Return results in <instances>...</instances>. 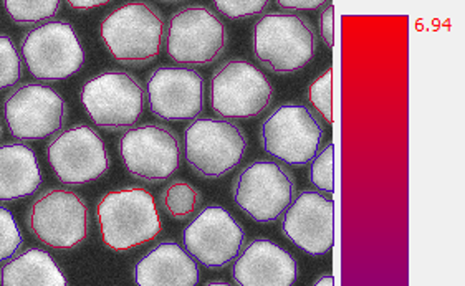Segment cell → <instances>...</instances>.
Instances as JSON below:
<instances>
[{"mask_svg":"<svg viewBox=\"0 0 465 286\" xmlns=\"http://www.w3.org/2000/svg\"><path fill=\"white\" fill-rule=\"evenodd\" d=\"M144 88L126 72L96 74L82 90V103L98 128L122 131L133 128L144 110Z\"/></svg>","mask_w":465,"mask_h":286,"instance_id":"cell-6","label":"cell"},{"mask_svg":"<svg viewBox=\"0 0 465 286\" xmlns=\"http://www.w3.org/2000/svg\"><path fill=\"white\" fill-rule=\"evenodd\" d=\"M90 213L84 199L68 189H50L30 205L27 225L37 241L55 250H70L88 235Z\"/></svg>","mask_w":465,"mask_h":286,"instance_id":"cell-7","label":"cell"},{"mask_svg":"<svg viewBox=\"0 0 465 286\" xmlns=\"http://www.w3.org/2000/svg\"><path fill=\"white\" fill-rule=\"evenodd\" d=\"M28 72L42 82H60L84 66V46L66 22H47L30 30L20 42Z\"/></svg>","mask_w":465,"mask_h":286,"instance_id":"cell-8","label":"cell"},{"mask_svg":"<svg viewBox=\"0 0 465 286\" xmlns=\"http://www.w3.org/2000/svg\"><path fill=\"white\" fill-rule=\"evenodd\" d=\"M331 78H333V72L326 70L325 74L317 78L308 88V100L312 103V106L328 123L333 121V114H331Z\"/></svg>","mask_w":465,"mask_h":286,"instance_id":"cell-27","label":"cell"},{"mask_svg":"<svg viewBox=\"0 0 465 286\" xmlns=\"http://www.w3.org/2000/svg\"><path fill=\"white\" fill-rule=\"evenodd\" d=\"M120 154L131 176L161 182L181 166V143L174 131L159 124H143L120 139Z\"/></svg>","mask_w":465,"mask_h":286,"instance_id":"cell-14","label":"cell"},{"mask_svg":"<svg viewBox=\"0 0 465 286\" xmlns=\"http://www.w3.org/2000/svg\"><path fill=\"white\" fill-rule=\"evenodd\" d=\"M10 17L20 25H32L52 20L58 14L60 2L56 0H7L4 2Z\"/></svg>","mask_w":465,"mask_h":286,"instance_id":"cell-23","label":"cell"},{"mask_svg":"<svg viewBox=\"0 0 465 286\" xmlns=\"http://www.w3.org/2000/svg\"><path fill=\"white\" fill-rule=\"evenodd\" d=\"M47 157L60 182L84 185L98 181L110 169V154L100 134L76 124L60 131L47 146Z\"/></svg>","mask_w":465,"mask_h":286,"instance_id":"cell-12","label":"cell"},{"mask_svg":"<svg viewBox=\"0 0 465 286\" xmlns=\"http://www.w3.org/2000/svg\"><path fill=\"white\" fill-rule=\"evenodd\" d=\"M333 144H326L325 149L312 161L310 181L326 194H333Z\"/></svg>","mask_w":465,"mask_h":286,"instance_id":"cell-26","label":"cell"},{"mask_svg":"<svg viewBox=\"0 0 465 286\" xmlns=\"http://www.w3.org/2000/svg\"><path fill=\"white\" fill-rule=\"evenodd\" d=\"M320 34L328 48H333V4L328 5L320 17Z\"/></svg>","mask_w":465,"mask_h":286,"instance_id":"cell-29","label":"cell"},{"mask_svg":"<svg viewBox=\"0 0 465 286\" xmlns=\"http://www.w3.org/2000/svg\"><path fill=\"white\" fill-rule=\"evenodd\" d=\"M273 98L269 78L245 60L223 64L211 82V104L225 120H251L261 116Z\"/></svg>","mask_w":465,"mask_h":286,"instance_id":"cell-9","label":"cell"},{"mask_svg":"<svg viewBox=\"0 0 465 286\" xmlns=\"http://www.w3.org/2000/svg\"><path fill=\"white\" fill-rule=\"evenodd\" d=\"M245 242L242 225L219 205L205 207L183 232L186 251L207 268L227 267Z\"/></svg>","mask_w":465,"mask_h":286,"instance_id":"cell-15","label":"cell"},{"mask_svg":"<svg viewBox=\"0 0 465 286\" xmlns=\"http://www.w3.org/2000/svg\"><path fill=\"white\" fill-rule=\"evenodd\" d=\"M323 136L317 114L303 104H283L262 123V148L289 166L310 164L322 148Z\"/></svg>","mask_w":465,"mask_h":286,"instance_id":"cell-4","label":"cell"},{"mask_svg":"<svg viewBox=\"0 0 465 286\" xmlns=\"http://www.w3.org/2000/svg\"><path fill=\"white\" fill-rule=\"evenodd\" d=\"M207 286H231L229 283H223V281H213V283H209Z\"/></svg>","mask_w":465,"mask_h":286,"instance_id":"cell-33","label":"cell"},{"mask_svg":"<svg viewBox=\"0 0 465 286\" xmlns=\"http://www.w3.org/2000/svg\"><path fill=\"white\" fill-rule=\"evenodd\" d=\"M44 182L37 156L25 144L0 146V202L34 195Z\"/></svg>","mask_w":465,"mask_h":286,"instance_id":"cell-20","label":"cell"},{"mask_svg":"<svg viewBox=\"0 0 465 286\" xmlns=\"http://www.w3.org/2000/svg\"><path fill=\"white\" fill-rule=\"evenodd\" d=\"M184 149L187 164L196 174L219 179L242 163L247 136L231 121L203 118L187 126Z\"/></svg>","mask_w":465,"mask_h":286,"instance_id":"cell-5","label":"cell"},{"mask_svg":"<svg viewBox=\"0 0 465 286\" xmlns=\"http://www.w3.org/2000/svg\"><path fill=\"white\" fill-rule=\"evenodd\" d=\"M282 232L308 255H325L333 247V201L317 191L302 192L283 215Z\"/></svg>","mask_w":465,"mask_h":286,"instance_id":"cell-17","label":"cell"},{"mask_svg":"<svg viewBox=\"0 0 465 286\" xmlns=\"http://www.w3.org/2000/svg\"><path fill=\"white\" fill-rule=\"evenodd\" d=\"M233 201L259 223L279 221L295 194V179L272 161H255L243 167L233 182Z\"/></svg>","mask_w":465,"mask_h":286,"instance_id":"cell-10","label":"cell"},{"mask_svg":"<svg viewBox=\"0 0 465 286\" xmlns=\"http://www.w3.org/2000/svg\"><path fill=\"white\" fill-rule=\"evenodd\" d=\"M252 45L255 58L270 72L295 74L317 54V32L295 14H269L257 20Z\"/></svg>","mask_w":465,"mask_h":286,"instance_id":"cell-2","label":"cell"},{"mask_svg":"<svg viewBox=\"0 0 465 286\" xmlns=\"http://www.w3.org/2000/svg\"><path fill=\"white\" fill-rule=\"evenodd\" d=\"M24 243L19 225L10 211L0 207V263L19 251Z\"/></svg>","mask_w":465,"mask_h":286,"instance_id":"cell-25","label":"cell"},{"mask_svg":"<svg viewBox=\"0 0 465 286\" xmlns=\"http://www.w3.org/2000/svg\"><path fill=\"white\" fill-rule=\"evenodd\" d=\"M22 78V60L15 44L7 35H0V92L12 88Z\"/></svg>","mask_w":465,"mask_h":286,"instance_id":"cell-24","label":"cell"},{"mask_svg":"<svg viewBox=\"0 0 465 286\" xmlns=\"http://www.w3.org/2000/svg\"><path fill=\"white\" fill-rule=\"evenodd\" d=\"M279 5L280 7H285V9L317 10L318 7L323 5V2L322 0H292V2L280 0Z\"/></svg>","mask_w":465,"mask_h":286,"instance_id":"cell-30","label":"cell"},{"mask_svg":"<svg viewBox=\"0 0 465 286\" xmlns=\"http://www.w3.org/2000/svg\"><path fill=\"white\" fill-rule=\"evenodd\" d=\"M148 102L159 120H194L204 110V78L189 68L161 66L149 76Z\"/></svg>","mask_w":465,"mask_h":286,"instance_id":"cell-16","label":"cell"},{"mask_svg":"<svg viewBox=\"0 0 465 286\" xmlns=\"http://www.w3.org/2000/svg\"><path fill=\"white\" fill-rule=\"evenodd\" d=\"M214 5L227 19L242 20L263 12L267 9L269 2H265V0H217L214 2Z\"/></svg>","mask_w":465,"mask_h":286,"instance_id":"cell-28","label":"cell"},{"mask_svg":"<svg viewBox=\"0 0 465 286\" xmlns=\"http://www.w3.org/2000/svg\"><path fill=\"white\" fill-rule=\"evenodd\" d=\"M313 286H335V280H333L331 275H323V277L315 281V285Z\"/></svg>","mask_w":465,"mask_h":286,"instance_id":"cell-32","label":"cell"},{"mask_svg":"<svg viewBox=\"0 0 465 286\" xmlns=\"http://www.w3.org/2000/svg\"><path fill=\"white\" fill-rule=\"evenodd\" d=\"M227 30L213 10L191 7L179 10L166 27V48L179 65L205 66L223 55Z\"/></svg>","mask_w":465,"mask_h":286,"instance_id":"cell-11","label":"cell"},{"mask_svg":"<svg viewBox=\"0 0 465 286\" xmlns=\"http://www.w3.org/2000/svg\"><path fill=\"white\" fill-rule=\"evenodd\" d=\"M232 277L239 286H293L298 265L287 250L270 241H253L235 259Z\"/></svg>","mask_w":465,"mask_h":286,"instance_id":"cell-18","label":"cell"},{"mask_svg":"<svg viewBox=\"0 0 465 286\" xmlns=\"http://www.w3.org/2000/svg\"><path fill=\"white\" fill-rule=\"evenodd\" d=\"M103 42L123 65H146L158 58L164 40V22L148 4L133 2L102 22Z\"/></svg>","mask_w":465,"mask_h":286,"instance_id":"cell-3","label":"cell"},{"mask_svg":"<svg viewBox=\"0 0 465 286\" xmlns=\"http://www.w3.org/2000/svg\"><path fill=\"white\" fill-rule=\"evenodd\" d=\"M4 114L14 138L38 141L64 128L66 103L47 84H20L7 94Z\"/></svg>","mask_w":465,"mask_h":286,"instance_id":"cell-13","label":"cell"},{"mask_svg":"<svg viewBox=\"0 0 465 286\" xmlns=\"http://www.w3.org/2000/svg\"><path fill=\"white\" fill-rule=\"evenodd\" d=\"M161 203L164 211L177 221H184L196 212L201 203V192L194 185L184 181H177L168 185L161 195Z\"/></svg>","mask_w":465,"mask_h":286,"instance_id":"cell-22","label":"cell"},{"mask_svg":"<svg viewBox=\"0 0 465 286\" xmlns=\"http://www.w3.org/2000/svg\"><path fill=\"white\" fill-rule=\"evenodd\" d=\"M96 219L103 242L116 251L154 241L163 229L154 197L141 187H126L103 195L96 205Z\"/></svg>","mask_w":465,"mask_h":286,"instance_id":"cell-1","label":"cell"},{"mask_svg":"<svg viewBox=\"0 0 465 286\" xmlns=\"http://www.w3.org/2000/svg\"><path fill=\"white\" fill-rule=\"evenodd\" d=\"M0 136H2V126H0Z\"/></svg>","mask_w":465,"mask_h":286,"instance_id":"cell-34","label":"cell"},{"mask_svg":"<svg viewBox=\"0 0 465 286\" xmlns=\"http://www.w3.org/2000/svg\"><path fill=\"white\" fill-rule=\"evenodd\" d=\"M2 286H66L55 260L40 249L25 250L0 270Z\"/></svg>","mask_w":465,"mask_h":286,"instance_id":"cell-21","label":"cell"},{"mask_svg":"<svg viewBox=\"0 0 465 286\" xmlns=\"http://www.w3.org/2000/svg\"><path fill=\"white\" fill-rule=\"evenodd\" d=\"M199 267L186 250L174 242H163L136 263L138 286H196Z\"/></svg>","mask_w":465,"mask_h":286,"instance_id":"cell-19","label":"cell"},{"mask_svg":"<svg viewBox=\"0 0 465 286\" xmlns=\"http://www.w3.org/2000/svg\"><path fill=\"white\" fill-rule=\"evenodd\" d=\"M72 7H74V9H94V7H102V5H106V2H92V0H88V2H84V0H80V2H74V0H72V2H68Z\"/></svg>","mask_w":465,"mask_h":286,"instance_id":"cell-31","label":"cell"}]
</instances>
